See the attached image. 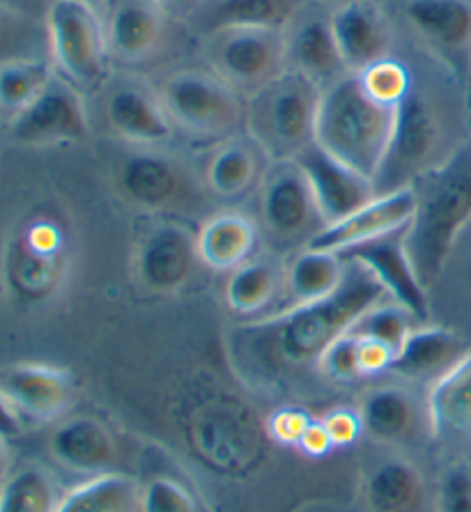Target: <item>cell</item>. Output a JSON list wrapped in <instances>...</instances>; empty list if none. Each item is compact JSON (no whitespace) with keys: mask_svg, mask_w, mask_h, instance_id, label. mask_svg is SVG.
I'll list each match as a JSON object with an SVG mask.
<instances>
[{"mask_svg":"<svg viewBox=\"0 0 471 512\" xmlns=\"http://www.w3.org/2000/svg\"><path fill=\"white\" fill-rule=\"evenodd\" d=\"M393 356H396V352H393L389 345L380 343V340L359 338V363H361V375L364 377H373V375H380L384 370H391Z\"/></svg>","mask_w":471,"mask_h":512,"instance_id":"43","label":"cell"},{"mask_svg":"<svg viewBox=\"0 0 471 512\" xmlns=\"http://www.w3.org/2000/svg\"><path fill=\"white\" fill-rule=\"evenodd\" d=\"M200 262L196 235L175 221L145 232L136 251V276L150 292L173 294L191 281Z\"/></svg>","mask_w":471,"mask_h":512,"instance_id":"18","label":"cell"},{"mask_svg":"<svg viewBox=\"0 0 471 512\" xmlns=\"http://www.w3.org/2000/svg\"><path fill=\"white\" fill-rule=\"evenodd\" d=\"M258 186V230L276 251L297 253L327 228L297 161H272Z\"/></svg>","mask_w":471,"mask_h":512,"instance_id":"8","label":"cell"},{"mask_svg":"<svg viewBox=\"0 0 471 512\" xmlns=\"http://www.w3.org/2000/svg\"><path fill=\"white\" fill-rule=\"evenodd\" d=\"M21 432V423L14 418L10 407L5 405L3 395H0V434L3 437H14V434Z\"/></svg>","mask_w":471,"mask_h":512,"instance_id":"46","label":"cell"},{"mask_svg":"<svg viewBox=\"0 0 471 512\" xmlns=\"http://www.w3.org/2000/svg\"><path fill=\"white\" fill-rule=\"evenodd\" d=\"M99 115L104 127L125 145L166 147L175 138L157 88L134 74L106 81L99 90Z\"/></svg>","mask_w":471,"mask_h":512,"instance_id":"12","label":"cell"},{"mask_svg":"<svg viewBox=\"0 0 471 512\" xmlns=\"http://www.w3.org/2000/svg\"><path fill=\"white\" fill-rule=\"evenodd\" d=\"M90 134L86 95L56 74L44 92L10 120L14 143L49 147L79 143Z\"/></svg>","mask_w":471,"mask_h":512,"instance_id":"13","label":"cell"},{"mask_svg":"<svg viewBox=\"0 0 471 512\" xmlns=\"http://www.w3.org/2000/svg\"><path fill=\"white\" fill-rule=\"evenodd\" d=\"M366 496L375 512H416L423 503L421 473L405 460H389L370 473Z\"/></svg>","mask_w":471,"mask_h":512,"instance_id":"32","label":"cell"},{"mask_svg":"<svg viewBox=\"0 0 471 512\" xmlns=\"http://www.w3.org/2000/svg\"><path fill=\"white\" fill-rule=\"evenodd\" d=\"M451 113L444 99L428 83L416 79L405 102L396 108L389 150L375 177L377 193H389L412 184L432 166L442 164L451 152Z\"/></svg>","mask_w":471,"mask_h":512,"instance_id":"4","label":"cell"},{"mask_svg":"<svg viewBox=\"0 0 471 512\" xmlns=\"http://www.w3.org/2000/svg\"><path fill=\"white\" fill-rule=\"evenodd\" d=\"M295 161L308 177L327 226L345 219L380 196L370 177L331 157L318 143L308 145Z\"/></svg>","mask_w":471,"mask_h":512,"instance_id":"19","label":"cell"},{"mask_svg":"<svg viewBox=\"0 0 471 512\" xmlns=\"http://www.w3.org/2000/svg\"><path fill=\"white\" fill-rule=\"evenodd\" d=\"M210 72L249 99L288 69L285 33L267 28H223L200 37Z\"/></svg>","mask_w":471,"mask_h":512,"instance_id":"9","label":"cell"},{"mask_svg":"<svg viewBox=\"0 0 471 512\" xmlns=\"http://www.w3.org/2000/svg\"><path fill=\"white\" fill-rule=\"evenodd\" d=\"M283 292V269L279 262L253 258L230 271L226 283V304L235 315L253 317L265 313Z\"/></svg>","mask_w":471,"mask_h":512,"instance_id":"30","label":"cell"},{"mask_svg":"<svg viewBox=\"0 0 471 512\" xmlns=\"http://www.w3.org/2000/svg\"><path fill=\"white\" fill-rule=\"evenodd\" d=\"M437 512H471V471L455 467L444 473L437 492Z\"/></svg>","mask_w":471,"mask_h":512,"instance_id":"40","label":"cell"},{"mask_svg":"<svg viewBox=\"0 0 471 512\" xmlns=\"http://www.w3.org/2000/svg\"><path fill=\"white\" fill-rule=\"evenodd\" d=\"M56 76V67L44 58H12L0 62V111L12 118L33 104Z\"/></svg>","mask_w":471,"mask_h":512,"instance_id":"34","label":"cell"},{"mask_svg":"<svg viewBox=\"0 0 471 512\" xmlns=\"http://www.w3.org/2000/svg\"><path fill=\"white\" fill-rule=\"evenodd\" d=\"M347 262L343 255L318 248H301L283 269V308H295L329 297L343 283Z\"/></svg>","mask_w":471,"mask_h":512,"instance_id":"28","label":"cell"},{"mask_svg":"<svg viewBox=\"0 0 471 512\" xmlns=\"http://www.w3.org/2000/svg\"><path fill=\"white\" fill-rule=\"evenodd\" d=\"M113 65L141 67L154 58L171 19L157 0H108L102 12Z\"/></svg>","mask_w":471,"mask_h":512,"instance_id":"17","label":"cell"},{"mask_svg":"<svg viewBox=\"0 0 471 512\" xmlns=\"http://www.w3.org/2000/svg\"><path fill=\"white\" fill-rule=\"evenodd\" d=\"M400 17L421 49L444 65L471 56V0H400Z\"/></svg>","mask_w":471,"mask_h":512,"instance_id":"20","label":"cell"},{"mask_svg":"<svg viewBox=\"0 0 471 512\" xmlns=\"http://www.w3.org/2000/svg\"><path fill=\"white\" fill-rule=\"evenodd\" d=\"M40 5V0H0V10L12 14H28Z\"/></svg>","mask_w":471,"mask_h":512,"instance_id":"47","label":"cell"},{"mask_svg":"<svg viewBox=\"0 0 471 512\" xmlns=\"http://www.w3.org/2000/svg\"><path fill=\"white\" fill-rule=\"evenodd\" d=\"M322 88L297 72H285L246 99L244 134L269 161H295L315 143Z\"/></svg>","mask_w":471,"mask_h":512,"instance_id":"5","label":"cell"},{"mask_svg":"<svg viewBox=\"0 0 471 512\" xmlns=\"http://www.w3.org/2000/svg\"><path fill=\"white\" fill-rule=\"evenodd\" d=\"M322 425L327 428L331 441L336 448L352 446L361 434H364V421L361 414L352 409H334L322 418Z\"/></svg>","mask_w":471,"mask_h":512,"instance_id":"42","label":"cell"},{"mask_svg":"<svg viewBox=\"0 0 471 512\" xmlns=\"http://www.w3.org/2000/svg\"><path fill=\"white\" fill-rule=\"evenodd\" d=\"M416 322L407 310L396 301H380L373 308H368L357 322L352 324V333L359 338H373L389 345L393 352H398L405 343L409 331L416 327Z\"/></svg>","mask_w":471,"mask_h":512,"instance_id":"37","label":"cell"},{"mask_svg":"<svg viewBox=\"0 0 471 512\" xmlns=\"http://www.w3.org/2000/svg\"><path fill=\"white\" fill-rule=\"evenodd\" d=\"M405 232L407 226L386 232V235L370 239V242L347 248V251L338 255H343V258L350 262L364 265L370 274L377 278V283L384 287L386 297L403 306L419 324H428L430 290L421 283L412 260H409Z\"/></svg>","mask_w":471,"mask_h":512,"instance_id":"14","label":"cell"},{"mask_svg":"<svg viewBox=\"0 0 471 512\" xmlns=\"http://www.w3.org/2000/svg\"><path fill=\"white\" fill-rule=\"evenodd\" d=\"M412 189L414 214L405 246L421 283L430 290L471 223V145L462 143L442 164L416 177Z\"/></svg>","mask_w":471,"mask_h":512,"instance_id":"2","label":"cell"},{"mask_svg":"<svg viewBox=\"0 0 471 512\" xmlns=\"http://www.w3.org/2000/svg\"><path fill=\"white\" fill-rule=\"evenodd\" d=\"M0 395L21 425L51 423L72 405L74 377L44 363H14L0 368Z\"/></svg>","mask_w":471,"mask_h":512,"instance_id":"15","label":"cell"},{"mask_svg":"<svg viewBox=\"0 0 471 512\" xmlns=\"http://www.w3.org/2000/svg\"><path fill=\"white\" fill-rule=\"evenodd\" d=\"M260 244L258 223L249 216L226 212L216 214L200 226L196 235V251L200 265L212 271H235L253 260Z\"/></svg>","mask_w":471,"mask_h":512,"instance_id":"26","label":"cell"},{"mask_svg":"<svg viewBox=\"0 0 471 512\" xmlns=\"http://www.w3.org/2000/svg\"><path fill=\"white\" fill-rule=\"evenodd\" d=\"M357 79L366 95L373 99L375 104L396 111V108L405 102L409 92H412L416 74L403 58L386 56L373 62L370 67L361 69Z\"/></svg>","mask_w":471,"mask_h":512,"instance_id":"36","label":"cell"},{"mask_svg":"<svg viewBox=\"0 0 471 512\" xmlns=\"http://www.w3.org/2000/svg\"><path fill=\"white\" fill-rule=\"evenodd\" d=\"M79 3H86V5H92V7H95V10H99V12H102V7H106V5H108V0H79Z\"/></svg>","mask_w":471,"mask_h":512,"instance_id":"49","label":"cell"},{"mask_svg":"<svg viewBox=\"0 0 471 512\" xmlns=\"http://www.w3.org/2000/svg\"><path fill=\"white\" fill-rule=\"evenodd\" d=\"M308 3H315V5H322V7H334V5H338V3H343V0H308Z\"/></svg>","mask_w":471,"mask_h":512,"instance_id":"50","label":"cell"},{"mask_svg":"<svg viewBox=\"0 0 471 512\" xmlns=\"http://www.w3.org/2000/svg\"><path fill=\"white\" fill-rule=\"evenodd\" d=\"M269 164L272 161L249 136L237 134L214 147L205 168V184L216 196L239 198L260 184Z\"/></svg>","mask_w":471,"mask_h":512,"instance_id":"27","label":"cell"},{"mask_svg":"<svg viewBox=\"0 0 471 512\" xmlns=\"http://www.w3.org/2000/svg\"><path fill=\"white\" fill-rule=\"evenodd\" d=\"M285 62L290 72L306 76L322 90L350 74L331 33L329 7L308 3L290 23L285 30Z\"/></svg>","mask_w":471,"mask_h":512,"instance_id":"21","label":"cell"},{"mask_svg":"<svg viewBox=\"0 0 471 512\" xmlns=\"http://www.w3.org/2000/svg\"><path fill=\"white\" fill-rule=\"evenodd\" d=\"M60 499L51 473L42 467H23L0 485V512H56Z\"/></svg>","mask_w":471,"mask_h":512,"instance_id":"35","label":"cell"},{"mask_svg":"<svg viewBox=\"0 0 471 512\" xmlns=\"http://www.w3.org/2000/svg\"><path fill=\"white\" fill-rule=\"evenodd\" d=\"M364 432L382 444H396L409 437L416 425V405L412 395L396 386H382L368 395L361 407Z\"/></svg>","mask_w":471,"mask_h":512,"instance_id":"31","label":"cell"},{"mask_svg":"<svg viewBox=\"0 0 471 512\" xmlns=\"http://www.w3.org/2000/svg\"><path fill=\"white\" fill-rule=\"evenodd\" d=\"M311 423L313 418L311 414H306L304 409L283 407L269 416L267 428L274 441H279V444L285 446H297L299 439L304 437V432L311 428Z\"/></svg>","mask_w":471,"mask_h":512,"instance_id":"41","label":"cell"},{"mask_svg":"<svg viewBox=\"0 0 471 512\" xmlns=\"http://www.w3.org/2000/svg\"><path fill=\"white\" fill-rule=\"evenodd\" d=\"M467 354V343L455 331L416 324L393 356L391 372L405 382L435 384L451 368L458 366Z\"/></svg>","mask_w":471,"mask_h":512,"instance_id":"23","label":"cell"},{"mask_svg":"<svg viewBox=\"0 0 471 512\" xmlns=\"http://www.w3.org/2000/svg\"><path fill=\"white\" fill-rule=\"evenodd\" d=\"M396 111L375 104L357 74H345L322 90L315 143L375 182L389 150Z\"/></svg>","mask_w":471,"mask_h":512,"instance_id":"3","label":"cell"},{"mask_svg":"<svg viewBox=\"0 0 471 512\" xmlns=\"http://www.w3.org/2000/svg\"><path fill=\"white\" fill-rule=\"evenodd\" d=\"M308 0H205L189 23L198 37L223 28L288 30Z\"/></svg>","mask_w":471,"mask_h":512,"instance_id":"24","label":"cell"},{"mask_svg":"<svg viewBox=\"0 0 471 512\" xmlns=\"http://www.w3.org/2000/svg\"><path fill=\"white\" fill-rule=\"evenodd\" d=\"M49 448L65 469L86 476L111 473L118 455L111 432L95 418H72L58 425L51 434Z\"/></svg>","mask_w":471,"mask_h":512,"instance_id":"25","label":"cell"},{"mask_svg":"<svg viewBox=\"0 0 471 512\" xmlns=\"http://www.w3.org/2000/svg\"><path fill=\"white\" fill-rule=\"evenodd\" d=\"M141 510V492L134 480L122 473L92 476L60 499L56 512H136Z\"/></svg>","mask_w":471,"mask_h":512,"instance_id":"33","label":"cell"},{"mask_svg":"<svg viewBox=\"0 0 471 512\" xmlns=\"http://www.w3.org/2000/svg\"><path fill=\"white\" fill-rule=\"evenodd\" d=\"M141 512H200L187 487L171 478H154L141 492Z\"/></svg>","mask_w":471,"mask_h":512,"instance_id":"38","label":"cell"},{"mask_svg":"<svg viewBox=\"0 0 471 512\" xmlns=\"http://www.w3.org/2000/svg\"><path fill=\"white\" fill-rule=\"evenodd\" d=\"M318 368L336 382H352V379L364 377L359 363V338L350 331L336 338L320 356Z\"/></svg>","mask_w":471,"mask_h":512,"instance_id":"39","label":"cell"},{"mask_svg":"<svg viewBox=\"0 0 471 512\" xmlns=\"http://www.w3.org/2000/svg\"><path fill=\"white\" fill-rule=\"evenodd\" d=\"M127 147L118 161V186L131 205L152 212L191 205L198 180L180 157L166 147Z\"/></svg>","mask_w":471,"mask_h":512,"instance_id":"11","label":"cell"},{"mask_svg":"<svg viewBox=\"0 0 471 512\" xmlns=\"http://www.w3.org/2000/svg\"><path fill=\"white\" fill-rule=\"evenodd\" d=\"M345 262L343 283L329 297L233 329L230 354L246 377L258 384H276L292 370L318 366L336 338L350 331L368 308L386 299L384 287L364 265Z\"/></svg>","mask_w":471,"mask_h":512,"instance_id":"1","label":"cell"},{"mask_svg":"<svg viewBox=\"0 0 471 512\" xmlns=\"http://www.w3.org/2000/svg\"><path fill=\"white\" fill-rule=\"evenodd\" d=\"M44 23L60 79L83 95L102 90L113 76L102 12L79 0H53Z\"/></svg>","mask_w":471,"mask_h":512,"instance_id":"7","label":"cell"},{"mask_svg":"<svg viewBox=\"0 0 471 512\" xmlns=\"http://www.w3.org/2000/svg\"><path fill=\"white\" fill-rule=\"evenodd\" d=\"M5 439L7 437L0 434V485H3L7 476H10V451H7Z\"/></svg>","mask_w":471,"mask_h":512,"instance_id":"48","label":"cell"},{"mask_svg":"<svg viewBox=\"0 0 471 512\" xmlns=\"http://www.w3.org/2000/svg\"><path fill=\"white\" fill-rule=\"evenodd\" d=\"M299 451L308 457H324L327 453L334 451V441H331L327 428H324L322 421H313L311 428L304 432V437L299 439Z\"/></svg>","mask_w":471,"mask_h":512,"instance_id":"44","label":"cell"},{"mask_svg":"<svg viewBox=\"0 0 471 512\" xmlns=\"http://www.w3.org/2000/svg\"><path fill=\"white\" fill-rule=\"evenodd\" d=\"M329 23L350 74L393 56L396 30L380 0H343L329 10Z\"/></svg>","mask_w":471,"mask_h":512,"instance_id":"16","label":"cell"},{"mask_svg":"<svg viewBox=\"0 0 471 512\" xmlns=\"http://www.w3.org/2000/svg\"><path fill=\"white\" fill-rule=\"evenodd\" d=\"M0 35H3V23H0Z\"/></svg>","mask_w":471,"mask_h":512,"instance_id":"51","label":"cell"},{"mask_svg":"<svg viewBox=\"0 0 471 512\" xmlns=\"http://www.w3.org/2000/svg\"><path fill=\"white\" fill-rule=\"evenodd\" d=\"M67 271V237L58 221H28L5 255V281L19 299L37 304L58 292Z\"/></svg>","mask_w":471,"mask_h":512,"instance_id":"10","label":"cell"},{"mask_svg":"<svg viewBox=\"0 0 471 512\" xmlns=\"http://www.w3.org/2000/svg\"><path fill=\"white\" fill-rule=\"evenodd\" d=\"M428 418L435 437L471 434V352L432 384Z\"/></svg>","mask_w":471,"mask_h":512,"instance_id":"29","label":"cell"},{"mask_svg":"<svg viewBox=\"0 0 471 512\" xmlns=\"http://www.w3.org/2000/svg\"><path fill=\"white\" fill-rule=\"evenodd\" d=\"M175 134L219 145L244 129L246 97L210 69H175L157 85Z\"/></svg>","mask_w":471,"mask_h":512,"instance_id":"6","label":"cell"},{"mask_svg":"<svg viewBox=\"0 0 471 512\" xmlns=\"http://www.w3.org/2000/svg\"><path fill=\"white\" fill-rule=\"evenodd\" d=\"M414 214V189L412 184L403 189L382 193L370 200L368 205L359 207L345 219L331 223L318 237L311 239L306 248H318V251L343 253L347 248L359 246L370 239H377L398 228L409 226Z\"/></svg>","mask_w":471,"mask_h":512,"instance_id":"22","label":"cell"},{"mask_svg":"<svg viewBox=\"0 0 471 512\" xmlns=\"http://www.w3.org/2000/svg\"><path fill=\"white\" fill-rule=\"evenodd\" d=\"M168 17L177 19H191L200 7L205 5V0H157Z\"/></svg>","mask_w":471,"mask_h":512,"instance_id":"45","label":"cell"}]
</instances>
